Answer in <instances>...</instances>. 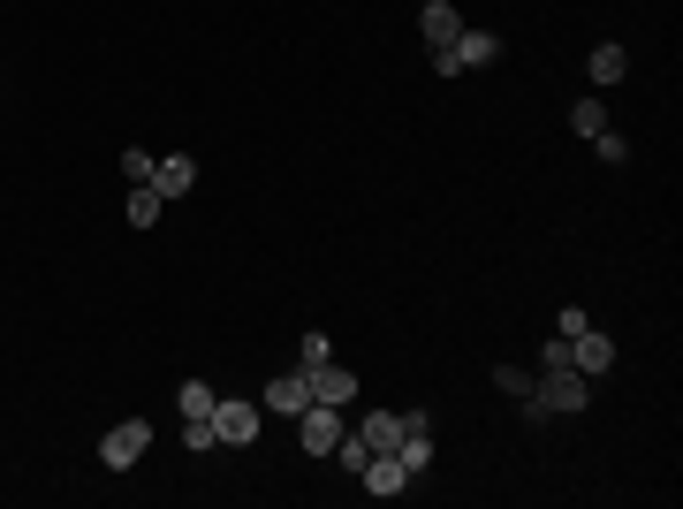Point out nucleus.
Returning <instances> with one entry per match:
<instances>
[{"label":"nucleus","mask_w":683,"mask_h":509,"mask_svg":"<svg viewBox=\"0 0 683 509\" xmlns=\"http://www.w3.org/2000/svg\"><path fill=\"white\" fill-rule=\"evenodd\" d=\"M532 395L547 403V419H577V411L593 403V381H585L577 365H540V381H532Z\"/></svg>","instance_id":"nucleus-1"},{"label":"nucleus","mask_w":683,"mask_h":509,"mask_svg":"<svg viewBox=\"0 0 683 509\" xmlns=\"http://www.w3.org/2000/svg\"><path fill=\"white\" fill-rule=\"evenodd\" d=\"M486 61H502V39L494 31H456V46L433 53V77H464V69H486Z\"/></svg>","instance_id":"nucleus-2"},{"label":"nucleus","mask_w":683,"mask_h":509,"mask_svg":"<svg viewBox=\"0 0 683 509\" xmlns=\"http://www.w3.org/2000/svg\"><path fill=\"white\" fill-rule=\"evenodd\" d=\"M145 449H152V425H145V419H122V425H107V433H99V464H107V471L145 464Z\"/></svg>","instance_id":"nucleus-3"},{"label":"nucleus","mask_w":683,"mask_h":509,"mask_svg":"<svg viewBox=\"0 0 683 509\" xmlns=\"http://www.w3.org/2000/svg\"><path fill=\"white\" fill-rule=\"evenodd\" d=\"M214 441H228V449H251V441H258V403H244V395H220V403H214Z\"/></svg>","instance_id":"nucleus-4"},{"label":"nucleus","mask_w":683,"mask_h":509,"mask_svg":"<svg viewBox=\"0 0 683 509\" xmlns=\"http://www.w3.org/2000/svg\"><path fill=\"white\" fill-rule=\"evenodd\" d=\"M297 441L311 449V457H335V441H342V411H335V403H304V411H297Z\"/></svg>","instance_id":"nucleus-5"},{"label":"nucleus","mask_w":683,"mask_h":509,"mask_svg":"<svg viewBox=\"0 0 683 509\" xmlns=\"http://www.w3.org/2000/svg\"><path fill=\"white\" fill-rule=\"evenodd\" d=\"M304 403H311V381H304V373H274L266 395H258V411H274V419H297Z\"/></svg>","instance_id":"nucleus-6"},{"label":"nucleus","mask_w":683,"mask_h":509,"mask_svg":"<svg viewBox=\"0 0 683 509\" xmlns=\"http://www.w3.org/2000/svg\"><path fill=\"white\" fill-rule=\"evenodd\" d=\"M570 365H577L585 381H600V373L615 365V342L600 335V327H577V335H570Z\"/></svg>","instance_id":"nucleus-7"},{"label":"nucleus","mask_w":683,"mask_h":509,"mask_svg":"<svg viewBox=\"0 0 683 509\" xmlns=\"http://www.w3.org/2000/svg\"><path fill=\"white\" fill-rule=\"evenodd\" d=\"M304 381H311V403H349L357 395V373H342V365H304Z\"/></svg>","instance_id":"nucleus-8"},{"label":"nucleus","mask_w":683,"mask_h":509,"mask_svg":"<svg viewBox=\"0 0 683 509\" xmlns=\"http://www.w3.org/2000/svg\"><path fill=\"white\" fill-rule=\"evenodd\" d=\"M585 77H593V91H607V85H623L631 77V53L607 39V46H593V61H585Z\"/></svg>","instance_id":"nucleus-9"},{"label":"nucleus","mask_w":683,"mask_h":509,"mask_svg":"<svg viewBox=\"0 0 683 509\" xmlns=\"http://www.w3.org/2000/svg\"><path fill=\"white\" fill-rule=\"evenodd\" d=\"M418 31H426V46L441 53V46H456V31H464V16L448 8V0H426V16H418Z\"/></svg>","instance_id":"nucleus-10"},{"label":"nucleus","mask_w":683,"mask_h":509,"mask_svg":"<svg viewBox=\"0 0 683 509\" xmlns=\"http://www.w3.org/2000/svg\"><path fill=\"white\" fill-rule=\"evenodd\" d=\"M357 479H365V495H380V502H387V495H410V471L395 464V457H373Z\"/></svg>","instance_id":"nucleus-11"},{"label":"nucleus","mask_w":683,"mask_h":509,"mask_svg":"<svg viewBox=\"0 0 683 509\" xmlns=\"http://www.w3.org/2000/svg\"><path fill=\"white\" fill-rule=\"evenodd\" d=\"M190 183H198V160H190V153H175V160L152 168V190H160V198H182Z\"/></svg>","instance_id":"nucleus-12"},{"label":"nucleus","mask_w":683,"mask_h":509,"mask_svg":"<svg viewBox=\"0 0 683 509\" xmlns=\"http://www.w3.org/2000/svg\"><path fill=\"white\" fill-rule=\"evenodd\" d=\"M357 433H365V449H373V457H387V449L403 441V411H365Z\"/></svg>","instance_id":"nucleus-13"},{"label":"nucleus","mask_w":683,"mask_h":509,"mask_svg":"<svg viewBox=\"0 0 683 509\" xmlns=\"http://www.w3.org/2000/svg\"><path fill=\"white\" fill-rule=\"evenodd\" d=\"M160 206H168V198H160V190H152V183H129V198H122V213H129V228H152V221H160Z\"/></svg>","instance_id":"nucleus-14"},{"label":"nucleus","mask_w":683,"mask_h":509,"mask_svg":"<svg viewBox=\"0 0 683 509\" xmlns=\"http://www.w3.org/2000/svg\"><path fill=\"white\" fill-rule=\"evenodd\" d=\"M214 403H220V395L206 381H182V388H175V411H182V419H214Z\"/></svg>","instance_id":"nucleus-15"},{"label":"nucleus","mask_w":683,"mask_h":509,"mask_svg":"<svg viewBox=\"0 0 683 509\" xmlns=\"http://www.w3.org/2000/svg\"><path fill=\"white\" fill-rule=\"evenodd\" d=\"M570 129H577V137H600V129H607V107H600L593 91H585V99L570 107Z\"/></svg>","instance_id":"nucleus-16"},{"label":"nucleus","mask_w":683,"mask_h":509,"mask_svg":"<svg viewBox=\"0 0 683 509\" xmlns=\"http://www.w3.org/2000/svg\"><path fill=\"white\" fill-rule=\"evenodd\" d=\"M335 464H349V471H365V464H373L365 433H349V425H342V441H335Z\"/></svg>","instance_id":"nucleus-17"},{"label":"nucleus","mask_w":683,"mask_h":509,"mask_svg":"<svg viewBox=\"0 0 683 509\" xmlns=\"http://www.w3.org/2000/svg\"><path fill=\"white\" fill-rule=\"evenodd\" d=\"M182 449L206 457V449H214V419H182Z\"/></svg>","instance_id":"nucleus-18"},{"label":"nucleus","mask_w":683,"mask_h":509,"mask_svg":"<svg viewBox=\"0 0 683 509\" xmlns=\"http://www.w3.org/2000/svg\"><path fill=\"white\" fill-rule=\"evenodd\" d=\"M152 168H160V160H152L145 145H129V153H122V175H129V183H152Z\"/></svg>","instance_id":"nucleus-19"},{"label":"nucleus","mask_w":683,"mask_h":509,"mask_svg":"<svg viewBox=\"0 0 683 509\" xmlns=\"http://www.w3.org/2000/svg\"><path fill=\"white\" fill-rule=\"evenodd\" d=\"M494 388H502V395H532V373H524V365H494Z\"/></svg>","instance_id":"nucleus-20"},{"label":"nucleus","mask_w":683,"mask_h":509,"mask_svg":"<svg viewBox=\"0 0 683 509\" xmlns=\"http://www.w3.org/2000/svg\"><path fill=\"white\" fill-rule=\"evenodd\" d=\"M593 153H600V160H607V168H623V160H631V145H623L615 129H600V137H593Z\"/></svg>","instance_id":"nucleus-21"},{"label":"nucleus","mask_w":683,"mask_h":509,"mask_svg":"<svg viewBox=\"0 0 683 509\" xmlns=\"http://www.w3.org/2000/svg\"><path fill=\"white\" fill-rule=\"evenodd\" d=\"M577 327H593V312H585V304H562V312H555V335H577Z\"/></svg>","instance_id":"nucleus-22"}]
</instances>
